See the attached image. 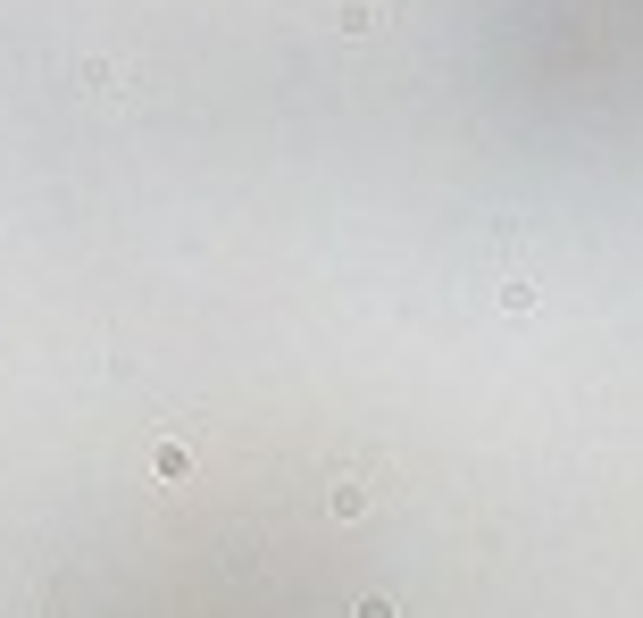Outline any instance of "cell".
Returning a JSON list of instances; mask_svg holds the SVG:
<instances>
[{"instance_id": "6da1fadb", "label": "cell", "mask_w": 643, "mask_h": 618, "mask_svg": "<svg viewBox=\"0 0 643 618\" xmlns=\"http://www.w3.org/2000/svg\"><path fill=\"white\" fill-rule=\"evenodd\" d=\"M159 477L184 485V477H193V451H184V443H159Z\"/></svg>"}, {"instance_id": "7a4b0ae2", "label": "cell", "mask_w": 643, "mask_h": 618, "mask_svg": "<svg viewBox=\"0 0 643 618\" xmlns=\"http://www.w3.org/2000/svg\"><path fill=\"white\" fill-rule=\"evenodd\" d=\"M360 510H368V485L343 477V485H335V518H360Z\"/></svg>"}, {"instance_id": "3957f363", "label": "cell", "mask_w": 643, "mask_h": 618, "mask_svg": "<svg viewBox=\"0 0 643 618\" xmlns=\"http://www.w3.org/2000/svg\"><path fill=\"white\" fill-rule=\"evenodd\" d=\"M376 26H385V17H376L368 0H351V9H343V34H376Z\"/></svg>"}]
</instances>
